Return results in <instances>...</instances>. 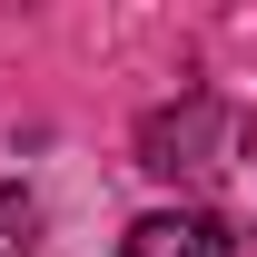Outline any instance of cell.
Returning a JSON list of instances; mask_svg holds the SVG:
<instances>
[{
	"mask_svg": "<svg viewBox=\"0 0 257 257\" xmlns=\"http://www.w3.org/2000/svg\"><path fill=\"white\" fill-rule=\"evenodd\" d=\"M30 247H40V198L0 188V257H30Z\"/></svg>",
	"mask_w": 257,
	"mask_h": 257,
	"instance_id": "7a4b0ae2",
	"label": "cell"
},
{
	"mask_svg": "<svg viewBox=\"0 0 257 257\" xmlns=\"http://www.w3.org/2000/svg\"><path fill=\"white\" fill-rule=\"evenodd\" d=\"M119 257H227V227L208 218V208H159V218L128 227Z\"/></svg>",
	"mask_w": 257,
	"mask_h": 257,
	"instance_id": "6da1fadb",
	"label": "cell"
}]
</instances>
